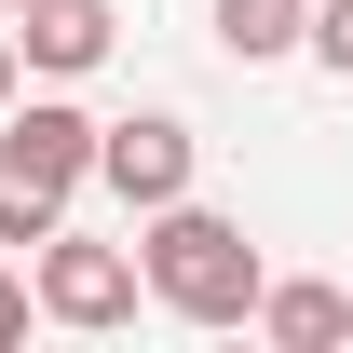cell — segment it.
Instances as JSON below:
<instances>
[{
  "instance_id": "6da1fadb",
  "label": "cell",
  "mask_w": 353,
  "mask_h": 353,
  "mask_svg": "<svg viewBox=\"0 0 353 353\" xmlns=\"http://www.w3.org/2000/svg\"><path fill=\"white\" fill-rule=\"evenodd\" d=\"M136 272H150V299L176 312V326H259V285L272 259L245 245V218H218V204H150V231H136Z\"/></svg>"
},
{
  "instance_id": "7a4b0ae2",
  "label": "cell",
  "mask_w": 353,
  "mask_h": 353,
  "mask_svg": "<svg viewBox=\"0 0 353 353\" xmlns=\"http://www.w3.org/2000/svg\"><path fill=\"white\" fill-rule=\"evenodd\" d=\"M82 176H95V109L82 95H14V109H0V245L68 231Z\"/></svg>"
},
{
  "instance_id": "3957f363",
  "label": "cell",
  "mask_w": 353,
  "mask_h": 353,
  "mask_svg": "<svg viewBox=\"0 0 353 353\" xmlns=\"http://www.w3.org/2000/svg\"><path fill=\"white\" fill-rule=\"evenodd\" d=\"M28 285H41V326H68V340H109V326H136V299H150L136 245H95V231H41V245H28Z\"/></svg>"
},
{
  "instance_id": "277c9868",
  "label": "cell",
  "mask_w": 353,
  "mask_h": 353,
  "mask_svg": "<svg viewBox=\"0 0 353 353\" xmlns=\"http://www.w3.org/2000/svg\"><path fill=\"white\" fill-rule=\"evenodd\" d=\"M190 163H204V136L176 123V109L95 123V190H109V204H136V218H150V204H176V190H190Z\"/></svg>"
},
{
  "instance_id": "5b68a950",
  "label": "cell",
  "mask_w": 353,
  "mask_h": 353,
  "mask_svg": "<svg viewBox=\"0 0 353 353\" xmlns=\"http://www.w3.org/2000/svg\"><path fill=\"white\" fill-rule=\"evenodd\" d=\"M109 41H123V14H109V0H28V14H14V54H28L41 82L109 68Z\"/></svg>"
},
{
  "instance_id": "8992f818",
  "label": "cell",
  "mask_w": 353,
  "mask_h": 353,
  "mask_svg": "<svg viewBox=\"0 0 353 353\" xmlns=\"http://www.w3.org/2000/svg\"><path fill=\"white\" fill-rule=\"evenodd\" d=\"M259 340H272V353H340V340H353V285H326V272L259 285Z\"/></svg>"
},
{
  "instance_id": "52a82bcc",
  "label": "cell",
  "mask_w": 353,
  "mask_h": 353,
  "mask_svg": "<svg viewBox=\"0 0 353 353\" xmlns=\"http://www.w3.org/2000/svg\"><path fill=\"white\" fill-rule=\"evenodd\" d=\"M218 54H231V68H285V54H312V0H218Z\"/></svg>"
},
{
  "instance_id": "ba28073f",
  "label": "cell",
  "mask_w": 353,
  "mask_h": 353,
  "mask_svg": "<svg viewBox=\"0 0 353 353\" xmlns=\"http://www.w3.org/2000/svg\"><path fill=\"white\" fill-rule=\"evenodd\" d=\"M312 68L353 82V0H312Z\"/></svg>"
},
{
  "instance_id": "9c48e42d",
  "label": "cell",
  "mask_w": 353,
  "mask_h": 353,
  "mask_svg": "<svg viewBox=\"0 0 353 353\" xmlns=\"http://www.w3.org/2000/svg\"><path fill=\"white\" fill-rule=\"evenodd\" d=\"M28 312H41V285H28V272H14V259H0V353H14V340H28Z\"/></svg>"
},
{
  "instance_id": "30bf717a",
  "label": "cell",
  "mask_w": 353,
  "mask_h": 353,
  "mask_svg": "<svg viewBox=\"0 0 353 353\" xmlns=\"http://www.w3.org/2000/svg\"><path fill=\"white\" fill-rule=\"evenodd\" d=\"M14 95H28V54H14V28H0V109H14Z\"/></svg>"
},
{
  "instance_id": "8fae6325",
  "label": "cell",
  "mask_w": 353,
  "mask_h": 353,
  "mask_svg": "<svg viewBox=\"0 0 353 353\" xmlns=\"http://www.w3.org/2000/svg\"><path fill=\"white\" fill-rule=\"evenodd\" d=\"M0 14H28V0H0Z\"/></svg>"
}]
</instances>
